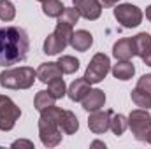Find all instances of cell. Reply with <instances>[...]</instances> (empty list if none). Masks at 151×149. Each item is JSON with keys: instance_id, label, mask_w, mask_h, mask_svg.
<instances>
[{"instance_id": "1f68e13d", "label": "cell", "mask_w": 151, "mask_h": 149, "mask_svg": "<svg viewBox=\"0 0 151 149\" xmlns=\"http://www.w3.org/2000/svg\"><path fill=\"white\" fill-rule=\"evenodd\" d=\"M142 62H144L146 65H150V67H151V53L148 54V56H146V58H144V60H142Z\"/></svg>"}, {"instance_id": "8992f818", "label": "cell", "mask_w": 151, "mask_h": 149, "mask_svg": "<svg viewBox=\"0 0 151 149\" xmlns=\"http://www.w3.org/2000/svg\"><path fill=\"white\" fill-rule=\"evenodd\" d=\"M21 111L19 107L5 95H0V130L9 132L14 128L16 121L19 119Z\"/></svg>"}, {"instance_id": "484cf974", "label": "cell", "mask_w": 151, "mask_h": 149, "mask_svg": "<svg viewBox=\"0 0 151 149\" xmlns=\"http://www.w3.org/2000/svg\"><path fill=\"white\" fill-rule=\"evenodd\" d=\"M16 16V7L9 0H0V19L2 21H12Z\"/></svg>"}, {"instance_id": "836d02e7", "label": "cell", "mask_w": 151, "mask_h": 149, "mask_svg": "<svg viewBox=\"0 0 151 149\" xmlns=\"http://www.w3.org/2000/svg\"><path fill=\"white\" fill-rule=\"evenodd\" d=\"M146 140H148V142H150V144H151V130H150V132H148V137H146Z\"/></svg>"}, {"instance_id": "603a6c76", "label": "cell", "mask_w": 151, "mask_h": 149, "mask_svg": "<svg viewBox=\"0 0 151 149\" xmlns=\"http://www.w3.org/2000/svg\"><path fill=\"white\" fill-rule=\"evenodd\" d=\"M55 100H56V98H55L49 91L42 90V91H39L37 95H35V98H34V105H35V109H37V111H42V109H46V107L53 105V104H55Z\"/></svg>"}, {"instance_id": "4dcf8cb0", "label": "cell", "mask_w": 151, "mask_h": 149, "mask_svg": "<svg viewBox=\"0 0 151 149\" xmlns=\"http://www.w3.org/2000/svg\"><path fill=\"white\" fill-rule=\"evenodd\" d=\"M146 18H148V21H151V5L146 7Z\"/></svg>"}, {"instance_id": "30bf717a", "label": "cell", "mask_w": 151, "mask_h": 149, "mask_svg": "<svg viewBox=\"0 0 151 149\" xmlns=\"http://www.w3.org/2000/svg\"><path fill=\"white\" fill-rule=\"evenodd\" d=\"M81 104H83V109L88 111V112L99 111L106 104V93L102 90H90L84 95V98L81 100Z\"/></svg>"}, {"instance_id": "7a4b0ae2", "label": "cell", "mask_w": 151, "mask_h": 149, "mask_svg": "<svg viewBox=\"0 0 151 149\" xmlns=\"http://www.w3.org/2000/svg\"><path fill=\"white\" fill-rule=\"evenodd\" d=\"M63 111L56 107L55 104L40 111L39 119V137L46 148H55L62 142V128H60V117Z\"/></svg>"}, {"instance_id": "52a82bcc", "label": "cell", "mask_w": 151, "mask_h": 149, "mask_svg": "<svg viewBox=\"0 0 151 149\" xmlns=\"http://www.w3.org/2000/svg\"><path fill=\"white\" fill-rule=\"evenodd\" d=\"M114 18L125 28H135L142 21V11L132 4H119L114 9Z\"/></svg>"}, {"instance_id": "7402d4cb", "label": "cell", "mask_w": 151, "mask_h": 149, "mask_svg": "<svg viewBox=\"0 0 151 149\" xmlns=\"http://www.w3.org/2000/svg\"><path fill=\"white\" fill-rule=\"evenodd\" d=\"M111 130H113L114 135H123L125 133V130L128 128V117H125L123 114H113L111 116V126H109Z\"/></svg>"}, {"instance_id": "d6a6232c", "label": "cell", "mask_w": 151, "mask_h": 149, "mask_svg": "<svg viewBox=\"0 0 151 149\" xmlns=\"http://www.w3.org/2000/svg\"><path fill=\"white\" fill-rule=\"evenodd\" d=\"M91 146H93V148H99V146H100V148H106L102 142H91Z\"/></svg>"}, {"instance_id": "83f0119b", "label": "cell", "mask_w": 151, "mask_h": 149, "mask_svg": "<svg viewBox=\"0 0 151 149\" xmlns=\"http://www.w3.org/2000/svg\"><path fill=\"white\" fill-rule=\"evenodd\" d=\"M137 88H139V90H144V91H150V93H151V74L142 75V77L139 79V82H137Z\"/></svg>"}, {"instance_id": "44dd1931", "label": "cell", "mask_w": 151, "mask_h": 149, "mask_svg": "<svg viewBox=\"0 0 151 149\" xmlns=\"http://www.w3.org/2000/svg\"><path fill=\"white\" fill-rule=\"evenodd\" d=\"M132 100L137 107H142V109H151V93L150 91H144V90H139L135 88L132 91Z\"/></svg>"}, {"instance_id": "d6986e66", "label": "cell", "mask_w": 151, "mask_h": 149, "mask_svg": "<svg viewBox=\"0 0 151 149\" xmlns=\"http://www.w3.org/2000/svg\"><path fill=\"white\" fill-rule=\"evenodd\" d=\"M63 9H65V5L62 4V0H47L42 4V12L49 18H60Z\"/></svg>"}, {"instance_id": "9c48e42d", "label": "cell", "mask_w": 151, "mask_h": 149, "mask_svg": "<svg viewBox=\"0 0 151 149\" xmlns=\"http://www.w3.org/2000/svg\"><path fill=\"white\" fill-rule=\"evenodd\" d=\"M74 7L77 9L79 16H83L88 21H95L102 14L100 0H74Z\"/></svg>"}, {"instance_id": "e575fe53", "label": "cell", "mask_w": 151, "mask_h": 149, "mask_svg": "<svg viewBox=\"0 0 151 149\" xmlns=\"http://www.w3.org/2000/svg\"><path fill=\"white\" fill-rule=\"evenodd\" d=\"M39 2H42V4H44V2H47V0H39Z\"/></svg>"}, {"instance_id": "5bb4252c", "label": "cell", "mask_w": 151, "mask_h": 149, "mask_svg": "<svg viewBox=\"0 0 151 149\" xmlns=\"http://www.w3.org/2000/svg\"><path fill=\"white\" fill-rule=\"evenodd\" d=\"M91 88H90V82L84 79V77H81V79H76L74 82L69 86V98L70 100H74V102H81L83 98H84V95L90 91Z\"/></svg>"}, {"instance_id": "4fadbf2b", "label": "cell", "mask_w": 151, "mask_h": 149, "mask_svg": "<svg viewBox=\"0 0 151 149\" xmlns=\"http://www.w3.org/2000/svg\"><path fill=\"white\" fill-rule=\"evenodd\" d=\"M93 44V35L86 30H77L76 34H72V39H70V46L74 47L76 51H88Z\"/></svg>"}, {"instance_id": "cb8c5ba5", "label": "cell", "mask_w": 151, "mask_h": 149, "mask_svg": "<svg viewBox=\"0 0 151 149\" xmlns=\"http://www.w3.org/2000/svg\"><path fill=\"white\" fill-rule=\"evenodd\" d=\"M47 91L58 100V98H62V97L67 93V86H65V82H63L62 77H60V79H53L51 82H47Z\"/></svg>"}, {"instance_id": "ba28073f", "label": "cell", "mask_w": 151, "mask_h": 149, "mask_svg": "<svg viewBox=\"0 0 151 149\" xmlns=\"http://www.w3.org/2000/svg\"><path fill=\"white\" fill-rule=\"evenodd\" d=\"M113 114H114L113 111H100V109L93 111L88 117V128L97 135L106 133L111 126V116Z\"/></svg>"}, {"instance_id": "6da1fadb", "label": "cell", "mask_w": 151, "mask_h": 149, "mask_svg": "<svg viewBox=\"0 0 151 149\" xmlns=\"http://www.w3.org/2000/svg\"><path fill=\"white\" fill-rule=\"evenodd\" d=\"M30 51V39L19 27H0V65L11 67L25 62Z\"/></svg>"}, {"instance_id": "277c9868", "label": "cell", "mask_w": 151, "mask_h": 149, "mask_svg": "<svg viewBox=\"0 0 151 149\" xmlns=\"http://www.w3.org/2000/svg\"><path fill=\"white\" fill-rule=\"evenodd\" d=\"M111 70V62H109V56L104 54V53H97L90 65L86 67V72H84V79L90 82V84H97L100 81L106 79V75L109 74Z\"/></svg>"}, {"instance_id": "4316f807", "label": "cell", "mask_w": 151, "mask_h": 149, "mask_svg": "<svg viewBox=\"0 0 151 149\" xmlns=\"http://www.w3.org/2000/svg\"><path fill=\"white\" fill-rule=\"evenodd\" d=\"M77 19H79V12H77L76 7H65L62 16H60V21H65L72 27H74V23H77Z\"/></svg>"}, {"instance_id": "ffe728a7", "label": "cell", "mask_w": 151, "mask_h": 149, "mask_svg": "<svg viewBox=\"0 0 151 149\" xmlns=\"http://www.w3.org/2000/svg\"><path fill=\"white\" fill-rule=\"evenodd\" d=\"M56 63L60 65V69H62V72H63V74H74L76 70L79 69V60L74 58V56H69V54L60 56Z\"/></svg>"}, {"instance_id": "2e32d148", "label": "cell", "mask_w": 151, "mask_h": 149, "mask_svg": "<svg viewBox=\"0 0 151 149\" xmlns=\"http://www.w3.org/2000/svg\"><path fill=\"white\" fill-rule=\"evenodd\" d=\"M135 74V67L128 60H118V63L113 67V75L119 81H128Z\"/></svg>"}, {"instance_id": "e0dca14e", "label": "cell", "mask_w": 151, "mask_h": 149, "mask_svg": "<svg viewBox=\"0 0 151 149\" xmlns=\"http://www.w3.org/2000/svg\"><path fill=\"white\" fill-rule=\"evenodd\" d=\"M65 47H67V42H63L55 32H53L51 35H47L46 40H44V53H46V54H58V53H62Z\"/></svg>"}, {"instance_id": "ac0fdd59", "label": "cell", "mask_w": 151, "mask_h": 149, "mask_svg": "<svg viewBox=\"0 0 151 149\" xmlns=\"http://www.w3.org/2000/svg\"><path fill=\"white\" fill-rule=\"evenodd\" d=\"M60 128H62V132L67 133V135H72V133L77 132V128H79V121H77V117H76L74 112L63 111L62 117H60Z\"/></svg>"}, {"instance_id": "f546056e", "label": "cell", "mask_w": 151, "mask_h": 149, "mask_svg": "<svg viewBox=\"0 0 151 149\" xmlns=\"http://www.w3.org/2000/svg\"><path fill=\"white\" fill-rule=\"evenodd\" d=\"M119 0H100V4L104 5V7H113V5H116Z\"/></svg>"}, {"instance_id": "f1b7e54d", "label": "cell", "mask_w": 151, "mask_h": 149, "mask_svg": "<svg viewBox=\"0 0 151 149\" xmlns=\"http://www.w3.org/2000/svg\"><path fill=\"white\" fill-rule=\"evenodd\" d=\"M12 148H28V149H32L34 148V142H30V140H16V142H12Z\"/></svg>"}, {"instance_id": "d4e9b609", "label": "cell", "mask_w": 151, "mask_h": 149, "mask_svg": "<svg viewBox=\"0 0 151 149\" xmlns=\"http://www.w3.org/2000/svg\"><path fill=\"white\" fill-rule=\"evenodd\" d=\"M55 34L62 39L63 42L70 44V39H72L74 30H72V25H69V23H65V21H60V19H58V23H56V28H55Z\"/></svg>"}, {"instance_id": "9a60e30c", "label": "cell", "mask_w": 151, "mask_h": 149, "mask_svg": "<svg viewBox=\"0 0 151 149\" xmlns=\"http://www.w3.org/2000/svg\"><path fill=\"white\" fill-rule=\"evenodd\" d=\"M132 40H134L135 54L141 56V58L144 60V58L151 53V35L150 34H146V32H141V34H137Z\"/></svg>"}, {"instance_id": "5b68a950", "label": "cell", "mask_w": 151, "mask_h": 149, "mask_svg": "<svg viewBox=\"0 0 151 149\" xmlns=\"http://www.w3.org/2000/svg\"><path fill=\"white\" fill-rule=\"evenodd\" d=\"M128 126L137 140H146L148 132L151 130V114L148 109H135L128 116Z\"/></svg>"}, {"instance_id": "3957f363", "label": "cell", "mask_w": 151, "mask_h": 149, "mask_svg": "<svg viewBox=\"0 0 151 149\" xmlns=\"http://www.w3.org/2000/svg\"><path fill=\"white\" fill-rule=\"evenodd\" d=\"M37 72L32 67L7 69L0 74V86L7 90H28L34 86Z\"/></svg>"}, {"instance_id": "8fae6325", "label": "cell", "mask_w": 151, "mask_h": 149, "mask_svg": "<svg viewBox=\"0 0 151 149\" xmlns=\"http://www.w3.org/2000/svg\"><path fill=\"white\" fill-rule=\"evenodd\" d=\"M62 74H63V72H62L60 65H58V63H55V62L42 63V65L37 69V79L40 81V82H44V84L51 82L53 79H60Z\"/></svg>"}, {"instance_id": "7c38bea8", "label": "cell", "mask_w": 151, "mask_h": 149, "mask_svg": "<svg viewBox=\"0 0 151 149\" xmlns=\"http://www.w3.org/2000/svg\"><path fill=\"white\" fill-rule=\"evenodd\" d=\"M113 54L116 60H130L135 56V47L132 39H119L113 46Z\"/></svg>"}]
</instances>
